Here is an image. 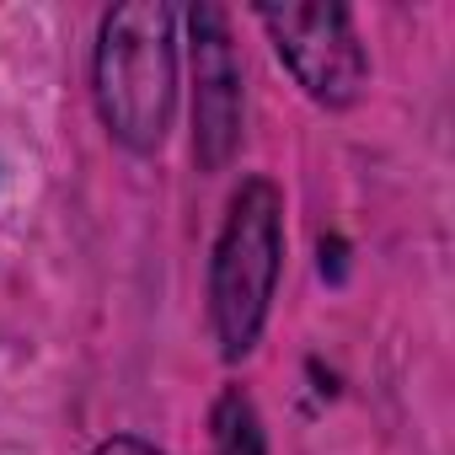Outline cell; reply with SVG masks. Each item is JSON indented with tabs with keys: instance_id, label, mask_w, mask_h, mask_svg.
Here are the masks:
<instances>
[{
	"instance_id": "6da1fadb",
	"label": "cell",
	"mask_w": 455,
	"mask_h": 455,
	"mask_svg": "<svg viewBox=\"0 0 455 455\" xmlns=\"http://www.w3.org/2000/svg\"><path fill=\"white\" fill-rule=\"evenodd\" d=\"M177 60H172V12L156 0L108 12L97 44V108L102 124L129 150H156L172 124Z\"/></svg>"
},
{
	"instance_id": "7a4b0ae2",
	"label": "cell",
	"mask_w": 455,
	"mask_h": 455,
	"mask_svg": "<svg viewBox=\"0 0 455 455\" xmlns=\"http://www.w3.org/2000/svg\"><path fill=\"white\" fill-rule=\"evenodd\" d=\"M279 258H284V204L274 182L252 177L231 198V214H225V231L214 247V279H209L214 332L225 359H242L258 343L279 284Z\"/></svg>"
},
{
	"instance_id": "3957f363",
	"label": "cell",
	"mask_w": 455,
	"mask_h": 455,
	"mask_svg": "<svg viewBox=\"0 0 455 455\" xmlns=\"http://www.w3.org/2000/svg\"><path fill=\"white\" fill-rule=\"evenodd\" d=\"M263 28L274 33L279 60L295 70V81L327 102L348 108L364 86V49L343 6H263Z\"/></svg>"
},
{
	"instance_id": "277c9868",
	"label": "cell",
	"mask_w": 455,
	"mask_h": 455,
	"mask_svg": "<svg viewBox=\"0 0 455 455\" xmlns=\"http://www.w3.org/2000/svg\"><path fill=\"white\" fill-rule=\"evenodd\" d=\"M193 81H198V102H193V145L204 166H225V156L242 140V65L231 54V33L214 6L193 12Z\"/></svg>"
},
{
	"instance_id": "5b68a950",
	"label": "cell",
	"mask_w": 455,
	"mask_h": 455,
	"mask_svg": "<svg viewBox=\"0 0 455 455\" xmlns=\"http://www.w3.org/2000/svg\"><path fill=\"white\" fill-rule=\"evenodd\" d=\"M214 455H263V423L242 391H225L214 407Z\"/></svg>"
},
{
	"instance_id": "8992f818",
	"label": "cell",
	"mask_w": 455,
	"mask_h": 455,
	"mask_svg": "<svg viewBox=\"0 0 455 455\" xmlns=\"http://www.w3.org/2000/svg\"><path fill=\"white\" fill-rule=\"evenodd\" d=\"M97 455H156L145 439H108V444H97Z\"/></svg>"
}]
</instances>
